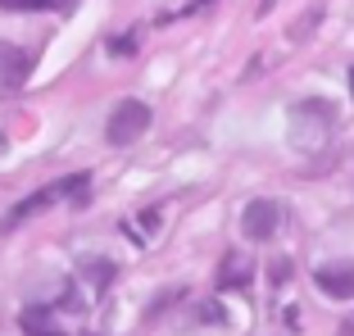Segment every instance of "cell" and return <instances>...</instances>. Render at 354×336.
Wrapping results in <instances>:
<instances>
[{
  "instance_id": "obj_11",
  "label": "cell",
  "mask_w": 354,
  "mask_h": 336,
  "mask_svg": "<svg viewBox=\"0 0 354 336\" xmlns=\"http://www.w3.org/2000/svg\"><path fill=\"white\" fill-rule=\"evenodd\" d=\"M272 5H277V0H259V19H263V14H272Z\"/></svg>"
},
{
  "instance_id": "obj_6",
  "label": "cell",
  "mask_w": 354,
  "mask_h": 336,
  "mask_svg": "<svg viewBox=\"0 0 354 336\" xmlns=\"http://www.w3.org/2000/svg\"><path fill=\"white\" fill-rule=\"evenodd\" d=\"M77 0H0V10L10 14H32V10H55V14H73Z\"/></svg>"
},
{
  "instance_id": "obj_3",
  "label": "cell",
  "mask_w": 354,
  "mask_h": 336,
  "mask_svg": "<svg viewBox=\"0 0 354 336\" xmlns=\"http://www.w3.org/2000/svg\"><path fill=\"white\" fill-rule=\"evenodd\" d=\"M281 227V205L277 200H250L245 209H241V232L250 236V241H272Z\"/></svg>"
},
{
  "instance_id": "obj_1",
  "label": "cell",
  "mask_w": 354,
  "mask_h": 336,
  "mask_svg": "<svg viewBox=\"0 0 354 336\" xmlns=\"http://www.w3.org/2000/svg\"><path fill=\"white\" fill-rule=\"evenodd\" d=\"M86 173H73V178H59V182H50V187H41L37 196H28V200H19L10 214H5V223H0V232H14L19 223H28L32 214H46L55 205V200H64V196H77V200H86Z\"/></svg>"
},
{
  "instance_id": "obj_8",
  "label": "cell",
  "mask_w": 354,
  "mask_h": 336,
  "mask_svg": "<svg viewBox=\"0 0 354 336\" xmlns=\"http://www.w3.org/2000/svg\"><path fill=\"white\" fill-rule=\"evenodd\" d=\"M241 282H250V273L241 268L236 254H227V263H223V286H241Z\"/></svg>"
},
{
  "instance_id": "obj_7",
  "label": "cell",
  "mask_w": 354,
  "mask_h": 336,
  "mask_svg": "<svg viewBox=\"0 0 354 336\" xmlns=\"http://www.w3.org/2000/svg\"><path fill=\"white\" fill-rule=\"evenodd\" d=\"M23 332L28 336H64L59 327L46 323V309H28V314H23Z\"/></svg>"
},
{
  "instance_id": "obj_2",
  "label": "cell",
  "mask_w": 354,
  "mask_h": 336,
  "mask_svg": "<svg viewBox=\"0 0 354 336\" xmlns=\"http://www.w3.org/2000/svg\"><path fill=\"white\" fill-rule=\"evenodd\" d=\"M146 127H150V105H141V100H118V109L109 114V123H104V141H109V146H132V141H141Z\"/></svg>"
},
{
  "instance_id": "obj_10",
  "label": "cell",
  "mask_w": 354,
  "mask_h": 336,
  "mask_svg": "<svg viewBox=\"0 0 354 336\" xmlns=\"http://www.w3.org/2000/svg\"><path fill=\"white\" fill-rule=\"evenodd\" d=\"M132 41H136V37H118V46H114V50H118V55H132V50H136Z\"/></svg>"
},
{
  "instance_id": "obj_5",
  "label": "cell",
  "mask_w": 354,
  "mask_h": 336,
  "mask_svg": "<svg viewBox=\"0 0 354 336\" xmlns=\"http://www.w3.org/2000/svg\"><path fill=\"white\" fill-rule=\"evenodd\" d=\"M32 77V55L28 50H19V46H10V41H0V86H23Z\"/></svg>"
},
{
  "instance_id": "obj_9",
  "label": "cell",
  "mask_w": 354,
  "mask_h": 336,
  "mask_svg": "<svg viewBox=\"0 0 354 336\" xmlns=\"http://www.w3.org/2000/svg\"><path fill=\"white\" fill-rule=\"evenodd\" d=\"M318 19H323V10H309V14H304V19L295 23V41H304V37H309V28H313Z\"/></svg>"
},
{
  "instance_id": "obj_12",
  "label": "cell",
  "mask_w": 354,
  "mask_h": 336,
  "mask_svg": "<svg viewBox=\"0 0 354 336\" xmlns=\"http://www.w3.org/2000/svg\"><path fill=\"white\" fill-rule=\"evenodd\" d=\"M350 86H354V68H350Z\"/></svg>"
},
{
  "instance_id": "obj_4",
  "label": "cell",
  "mask_w": 354,
  "mask_h": 336,
  "mask_svg": "<svg viewBox=\"0 0 354 336\" xmlns=\"http://www.w3.org/2000/svg\"><path fill=\"white\" fill-rule=\"evenodd\" d=\"M313 282L332 300H350L354 295V263H323V268H313Z\"/></svg>"
}]
</instances>
